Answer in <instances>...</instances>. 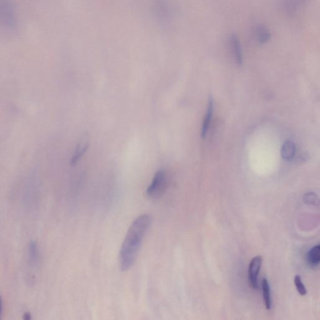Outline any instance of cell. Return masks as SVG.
I'll return each mask as SVG.
<instances>
[{
	"mask_svg": "<svg viewBox=\"0 0 320 320\" xmlns=\"http://www.w3.org/2000/svg\"><path fill=\"white\" fill-rule=\"evenodd\" d=\"M152 218L149 214L139 216L130 225L121 245L120 252V268L129 270L137 258L146 233L151 226Z\"/></svg>",
	"mask_w": 320,
	"mask_h": 320,
	"instance_id": "obj_1",
	"label": "cell"
},
{
	"mask_svg": "<svg viewBox=\"0 0 320 320\" xmlns=\"http://www.w3.org/2000/svg\"><path fill=\"white\" fill-rule=\"evenodd\" d=\"M0 25L10 31L19 27L16 11L11 0H0Z\"/></svg>",
	"mask_w": 320,
	"mask_h": 320,
	"instance_id": "obj_2",
	"label": "cell"
},
{
	"mask_svg": "<svg viewBox=\"0 0 320 320\" xmlns=\"http://www.w3.org/2000/svg\"><path fill=\"white\" fill-rule=\"evenodd\" d=\"M167 175L164 169H160L154 175L153 180L147 188V195L151 198H158L162 196L166 189Z\"/></svg>",
	"mask_w": 320,
	"mask_h": 320,
	"instance_id": "obj_3",
	"label": "cell"
},
{
	"mask_svg": "<svg viewBox=\"0 0 320 320\" xmlns=\"http://www.w3.org/2000/svg\"><path fill=\"white\" fill-rule=\"evenodd\" d=\"M153 6L156 16L161 21H167L171 19L173 12L167 0H153Z\"/></svg>",
	"mask_w": 320,
	"mask_h": 320,
	"instance_id": "obj_4",
	"label": "cell"
},
{
	"mask_svg": "<svg viewBox=\"0 0 320 320\" xmlns=\"http://www.w3.org/2000/svg\"><path fill=\"white\" fill-rule=\"evenodd\" d=\"M263 264L262 256L254 257L249 264L248 269V278L249 283L254 289L258 288V277Z\"/></svg>",
	"mask_w": 320,
	"mask_h": 320,
	"instance_id": "obj_5",
	"label": "cell"
},
{
	"mask_svg": "<svg viewBox=\"0 0 320 320\" xmlns=\"http://www.w3.org/2000/svg\"><path fill=\"white\" fill-rule=\"evenodd\" d=\"M308 0H281L280 6L286 15L293 16L305 6Z\"/></svg>",
	"mask_w": 320,
	"mask_h": 320,
	"instance_id": "obj_6",
	"label": "cell"
},
{
	"mask_svg": "<svg viewBox=\"0 0 320 320\" xmlns=\"http://www.w3.org/2000/svg\"><path fill=\"white\" fill-rule=\"evenodd\" d=\"M229 47L231 50L234 59L238 65L241 66L243 64V52L241 42L237 35L231 34L228 39Z\"/></svg>",
	"mask_w": 320,
	"mask_h": 320,
	"instance_id": "obj_7",
	"label": "cell"
},
{
	"mask_svg": "<svg viewBox=\"0 0 320 320\" xmlns=\"http://www.w3.org/2000/svg\"><path fill=\"white\" fill-rule=\"evenodd\" d=\"M90 140L88 135H83V137L79 141L78 145L76 146L75 150L74 155L73 156L71 164L74 165L81 160L82 156L87 151L88 147H89Z\"/></svg>",
	"mask_w": 320,
	"mask_h": 320,
	"instance_id": "obj_8",
	"label": "cell"
},
{
	"mask_svg": "<svg viewBox=\"0 0 320 320\" xmlns=\"http://www.w3.org/2000/svg\"><path fill=\"white\" fill-rule=\"evenodd\" d=\"M253 35L258 43L264 45L270 41L271 34L270 31L264 25L258 24L253 29Z\"/></svg>",
	"mask_w": 320,
	"mask_h": 320,
	"instance_id": "obj_9",
	"label": "cell"
},
{
	"mask_svg": "<svg viewBox=\"0 0 320 320\" xmlns=\"http://www.w3.org/2000/svg\"><path fill=\"white\" fill-rule=\"evenodd\" d=\"M213 100L212 96H209L208 100V110H207V113L206 116L205 117L204 124H203L202 136V138H205L207 135V132H208L209 123L211 122V118H212L213 113Z\"/></svg>",
	"mask_w": 320,
	"mask_h": 320,
	"instance_id": "obj_10",
	"label": "cell"
},
{
	"mask_svg": "<svg viewBox=\"0 0 320 320\" xmlns=\"http://www.w3.org/2000/svg\"><path fill=\"white\" fill-rule=\"evenodd\" d=\"M296 147L291 141L288 140L283 143L282 147V157L285 160H291L295 156Z\"/></svg>",
	"mask_w": 320,
	"mask_h": 320,
	"instance_id": "obj_11",
	"label": "cell"
},
{
	"mask_svg": "<svg viewBox=\"0 0 320 320\" xmlns=\"http://www.w3.org/2000/svg\"><path fill=\"white\" fill-rule=\"evenodd\" d=\"M262 287L264 306H265L266 310H271V304H272V303H271L270 286H269L268 282L266 279H263Z\"/></svg>",
	"mask_w": 320,
	"mask_h": 320,
	"instance_id": "obj_12",
	"label": "cell"
},
{
	"mask_svg": "<svg viewBox=\"0 0 320 320\" xmlns=\"http://www.w3.org/2000/svg\"><path fill=\"white\" fill-rule=\"evenodd\" d=\"M308 262L309 264L313 267L319 265L320 262V246L317 245L313 247L309 251L308 254Z\"/></svg>",
	"mask_w": 320,
	"mask_h": 320,
	"instance_id": "obj_13",
	"label": "cell"
},
{
	"mask_svg": "<svg viewBox=\"0 0 320 320\" xmlns=\"http://www.w3.org/2000/svg\"><path fill=\"white\" fill-rule=\"evenodd\" d=\"M294 283L297 288L298 292L301 296H305L307 294V290H306V287L304 286L303 282H302L301 278L300 275H297L295 277Z\"/></svg>",
	"mask_w": 320,
	"mask_h": 320,
	"instance_id": "obj_14",
	"label": "cell"
},
{
	"mask_svg": "<svg viewBox=\"0 0 320 320\" xmlns=\"http://www.w3.org/2000/svg\"><path fill=\"white\" fill-rule=\"evenodd\" d=\"M316 201H318V198L317 195H315V193H308L304 195V202H306V203H310V204H312V203L316 202Z\"/></svg>",
	"mask_w": 320,
	"mask_h": 320,
	"instance_id": "obj_15",
	"label": "cell"
},
{
	"mask_svg": "<svg viewBox=\"0 0 320 320\" xmlns=\"http://www.w3.org/2000/svg\"><path fill=\"white\" fill-rule=\"evenodd\" d=\"M23 319L25 320H30L32 319V316L30 313L26 312L23 315Z\"/></svg>",
	"mask_w": 320,
	"mask_h": 320,
	"instance_id": "obj_16",
	"label": "cell"
},
{
	"mask_svg": "<svg viewBox=\"0 0 320 320\" xmlns=\"http://www.w3.org/2000/svg\"><path fill=\"white\" fill-rule=\"evenodd\" d=\"M1 299L0 297V316H1Z\"/></svg>",
	"mask_w": 320,
	"mask_h": 320,
	"instance_id": "obj_17",
	"label": "cell"
}]
</instances>
